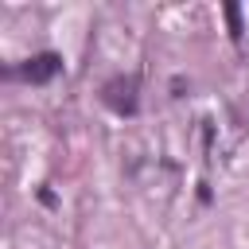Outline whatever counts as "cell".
Segmentation results:
<instances>
[{
	"mask_svg": "<svg viewBox=\"0 0 249 249\" xmlns=\"http://www.w3.org/2000/svg\"><path fill=\"white\" fill-rule=\"evenodd\" d=\"M101 101H105L113 113L132 117V113H136V78H132V74H117V78H109V82L101 86Z\"/></svg>",
	"mask_w": 249,
	"mask_h": 249,
	"instance_id": "6da1fadb",
	"label": "cell"
},
{
	"mask_svg": "<svg viewBox=\"0 0 249 249\" xmlns=\"http://www.w3.org/2000/svg\"><path fill=\"white\" fill-rule=\"evenodd\" d=\"M222 12H226V23H230V35L241 39V8H237V4H226Z\"/></svg>",
	"mask_w": 249,
	"mask_h": 249,
	"instance_id": "3957f363",
	"label": "cell"
},
{
	"mask_svg": "<svg viewBox=\"0 0 249 249\" xmlns=\"http://www.w3.org/2000/svg\"><path fill=\"white\" fill-rule=\"evenodd\" d=\"M62 70V58L54 54V51H43V54H31L19 70H12V74H19L23 82H35V86H43V82H51L54 74Z\"/></svg>",
	"mask_w": 249,
	"mask_h": 249,
	"instance_id": "7a4b0ae2",
	"label": "cell"
}]
</instances>
